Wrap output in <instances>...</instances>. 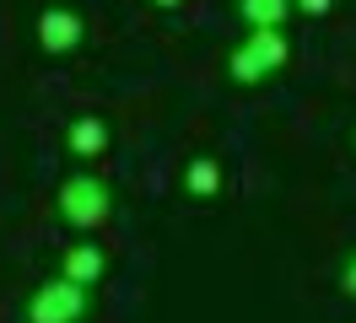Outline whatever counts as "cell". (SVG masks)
<instances>
[{
    "instance_id": "6da1fadb",
    "label": "cell",
    "mask_w": 356,
    "mask_h": 323,
    "mask_svg": "<svg viewBox=\"0 0 356 323\" xmlns=\"http://www.w3.org/2000/svg\"><path fill=\"white\" fill-rule=\"evenodd\" d=\"M291 65V38L286 27H248L227 54V76L238 86H265L270 76H281Z\"/></svg>"
},
{
    "instance_id": "7a4b0ae2",
    "label": "cell",
    "mask_w": 356,
    "mask_h": 323,
    "mask_svg": "<svg viewBox=\"0 0 356 323\" xmlns=\"http://www.w3.org/2000/svg\"><path fill=\"white\" fill-rule=\"evenodd\" d=\"M54 210H60V221H65L70 232H92V226H103L113 215V189L103 172H70L65 183H60V194H54Z\"/></svg>"
},
{
    "instance_id": "3957f363",
    "label": "cell",
    "mask_w": 356,
    "mask_h": 323,
    "mask_svg": "<svg viewBox=\"0 0 356 323\" xmlns=\"http://www.w3.org/2000/svg\"><path fill=\"white\" fill-rule=\"evenodd\" d=\"M92 313V285H76L70 275H49L27 291L22 323H81Z\"/></svg>"
},
{
    "instance_id": "277c9868",
    "label": "cell",
    "mask_w": 356,
    "mask_h": 323,
    "mask_svg": "<svg viewBox=\"0 0 356 323\" xmlns=\"http://www.w3.org/2000/svg\"><path fill=\"white\" fill-rule=\"evenodd\" d=\"M33 33H38L44 54H76L81 38H87V22H81V11H70V6H49V11H38Z\"/></svg>"
},
{
    "instance_id": "5b68a950",
    "label": "cell",
    "mask_w": 356,
    "mask_h": 323,
    "mask_svg": "<svg viewBox=\"0 0 356 323\" xmlns=\"http://www.w3.org/2000/svg\"><path fill=\"white\" fill-rule=\"evenodd\" d=\"M60 275H70L76 285H97V280L108 275V254H103V242L76 237L65 254H60Z\"/></svg>"
},
{
    "instance_id": "8992f818",
    "label": "cell",
    "mask_w": 356,
    "mask_h": 323,
    "mask_svg": "<svg viewBox=\"0 0 356 323\" xmlns=\"http://www.w3.org/2000/svg\"><path fill=\"white\" fill-rule=\"evenodd\" d=\"M65 151L76 162H92V156H103L108 151V124L97 119V113H76L65 124Z\"/></svg>"
},
{
    "instance_id": "52a82bcc",
    "label": "cell",
    "mask_w": 356,
    "mask_h": 323,
    "mask_svg": "<svg viewBox=\"0 0 356 323\" xmlns=\"http://www.w3.org/2000/svg\"><path fill=\"white\" fill-rule=\"evenodd\" d=\"M184 189L195 199H216L222 194V162L216 156H189L184 162Z\"/></svg>"
},
{
    "instance_id": "ba28073f",
    "label": "cell",
    "mask_w": 356,
    "mask_h": 323,
    "mask_svg": "<svg viewBox=\"0 0 356 323\" xmlns=\"http://www.w3.org/2000/svg\"><path fill=\"white\" fill-rule=\"evenodd\" d=\"M232 11L243 27H286V17L297 11L291 0H232Z\"/></svg>"
},
{
    "instance_id": "9c48e42d",
    "label": "cell",
    "mask_w": 356,
    "mask_h": 323,
    "mask_svg": "<svg viewBox=\"0 0 356 323\" xmlns=\"http://www.w3.org/2000/svg\"><path fill=\"white\" fill-rule=\"evenodd\" d=\"M340 285H346V297L356 301V248L346 254V264H340Z\"/></svg>"
},
{
    "instance_id": "30bf717a",
    "label": "cell",
    "mask_w": 356,
    "mask_h": 323,
    "mask_svg": "<svg viewBox=\"0 0 356 323\" xmlns=\"http://www.w3.org/2000/svg\"><path fill=\"white\" fill-rule=\"evenodd\" d=\"M291 6H297L302 17H330L334 11V0H291Z\"/></svg>"
},
{
    "instance_id": "8fae6325",
    "label": "cell",
    "mask_w": 356,
    "mask_h": 323,
    "mask_svg": "<svg viewBox=\"0 0 356 323\" xmlns=\"http://www.w3.org/2000/svg\"><path fill=\"white\" fill-rule=\"evenodd\" d=\"M156 11H173V6H184V0H152Z\"/></svg>"
},
{
    "instance_id": "7c38bea8",
    "label": "cell",
    "mask_w": 356,
    "mask_h": 323,
    "mask_svg": "<svg viewBox=\"0 0 356 323\" xmlns=\"http://www.w3.org/2000/svg\"><path fill=\"white\" fill-rule=\"evenodd\" d=\"M351 146H356V129H351Z\"/></svg>"
}]
</instances>
